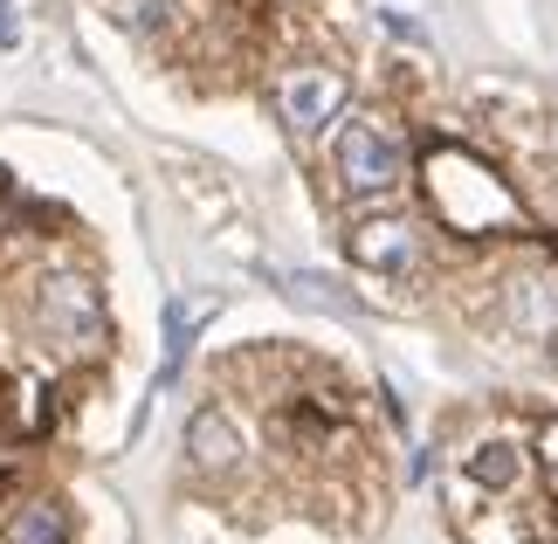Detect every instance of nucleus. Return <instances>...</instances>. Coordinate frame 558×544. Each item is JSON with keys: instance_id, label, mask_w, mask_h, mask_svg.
I'll return each mask as SVG.
<instances>
[{"instance_id": "39448f33", "label": "nucleus", "mask_w": 558, "mask_h": 544, "mask_svg": "<svg viewBox=\"0 0 558 544\" xmlns=\"http://www.w3.org/2000/svg\"><path fill=\"white\" fill-rule=\"evenodd\" d=\"M345 249H352L359 269H379V276H407V269L421 263V234L407 228V221H359L345 234Z\"/></svg>"}, {"instance_id": "9d476101", "label": "nucleus", "mask_w": 558, "mask_h": 544, "mask_svg": "<svg viewBox=\"0 0 558 544\" xmlns=\"http://www.w3.org/2000/svg\"><path fill=\"white\" fill-rule=\"evenodd\" d=\"M283 290H290L296 303H317V311H338V317H352V311H359L352 290H331V276H317V269H296Z\"/></svg>"}, {"instance_id": "0eeeda50", "label": "nucleus", "mask_w": 558, "mask_h": 544, "mask_svg": "<svg viewBox=\"0 0 558 544\" xmlns=\"http://www.w3.org/2000/svg\"><path fill=\"white\" fill-rule=\"evenodd\" d=\"M0 544H76L70 531V510L49 504V496H35V504H21L8 517V531H0Z\"/></svg>"}, {"instance_id": "f8f14e48", "label": "nucleus", "mask_w": 558, "mask_h": 544, "mask_svg": "<svg viewBox=\"0 0 558 544\" xmlns=\"http://www.w3.org/2000/svg\"><path fill=\"white\" fill-rule=\"evenodd\" d=\"M545 469H551V489H558V427H545Z\"/></svg>"}, {"instance_id": "9b49d317", "label": "nucleus", "mask_w": 558, "mask_h": 544, "mask_svg": "<svg viewBox=\"0 0 558 544\" xmlns=\"http://www.w3.org/2000/svg\"><path fill=\"white\" fill-rule=\"evenodd\" d=\"M0 49H21V8L0 0Z\"/></svg>"}, {"instance_id": "20e7f679", "label": "nucleus", "mask_w": 558, "mask_h": 544, "mask_svg": "<svg viewBox=\"0 0 558 544\" xmlns=\"http://www.w3.org/2000/svg\"><path fill=\"white\" fill-rule=\"evenodd\" d=\"M345 111V83H338L331 70H296L283 83V124L296 138H311V132H325V124Z\"/></svg>"}, {"instance_id": "1a4fd4ad", "label": "nucleus", "mask_w": 558, "mask_h": 544, "mask_svg": "<svg viewBox=\"0 0 558 544\" xmlns=\"http://www.w3.org/2000/svg\"><path fill=\"white\" fill-rule=\"evenodd\" d=\"M518 475H524V462H518V448H510V442H489V448L469 455V483H483V489H510Z\"/></svg>"}, {"instance_id": "6e6552de", "label": "nucleus", "mask_w": 558, "mask_h": 544, "mask_svg": "<svg viewBox=\"0 0 558 544\" xmlns=\"http://www.w3.org/2000/svg\"><path fill=\"white\" fill-rule=\"evenodd\" d=\"M207 324V303H166V365H159V394L180 379V365H186V344H193V331Z\"/></svg>"}, {"instance_id": "f03ea898", "label": "nucleus", "mask_w": 558, "mask_h": 544, "mask_svg": "<svg viewBox=\"0 0 558 544\" xmlns=\"http://www.w3.org/2000/svg\"><path fill=\"white\" fill-rule=\"evenodd\" d=\"M35 324L56 352H97L104 344V297L90 276H41L35 290Z\"/></svg>"}, {"instance_id": "7ed1b4c3", "label": "nucleus", "mask_w": 558, "mask_h": 544, "mask_svg": "<svg viewBox=\"0 0 558 544\" xmlns=\"http://www.w3.org/2000/svg\"><path fill=\"white\" fill-rule=\"evenodd\" d=\"M338 180H345L352 193H386L407 180V145L386 138L379 124L352 118L345 132H338Z\"/></svg>"}, {"instance_id": "423d86ee", "label": "nucleus", "mask_w": 558, "mask_h": 544, "mask_svg": "<svg viewBox=\"0 0 558 544\" xmlns=\"http://www.w3.org/2000/svg\"><path fill=\"white\" fill-rule=\"evenodd\" d=\"M186 448H193V462H201V469H228L234 455H242V427H234L221 407H201L186 421Z\"/></svg>"}, {"instance_id": "f257e3e1", "label": "nucleus", "mask_w": 558, "mask_h": 544, "mask_svg": "<svg viewBox=\"0 0 558 544\" xmlns=\"http://www.w3.org/2000/svg\"><path fill=\"white\" fill-rule=\"evenodd\" d=\"M427 207L441 214L456 234H497V228H518V193H510L489 166L462 159V152H435L427 159Z\"/></svg>"}]
</instances>
